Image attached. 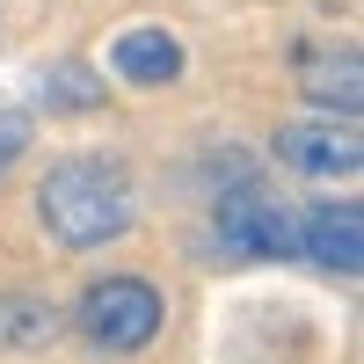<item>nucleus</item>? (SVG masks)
<instances>
[{
  "label": "nucleus",
  "mask_w": 364,
  "mask_h": 364,
  "mask_svg": "<svg viewBox=\"0 0 364 364\" xmlns=\"http://www.w3.org/2000/svg\"><path fill=\"white\" fill-rule=\"evenodd\" d=\"M306 95H314L321 109H336V117H357V102H364V66H357V51L314 58V66H306Z\"/></svg>",
  "instance_id": "7"
},
{
  "label": "nucleus",
  "mask_w": 364,
  "mask_h": 364,
  "mask_svg": "<svg viewBox=\"0 0 364 364\" xmlns=\"http://www.w3.org/2000/svg\"><path fill=\"white\" fill-rule=\"evenodd\" d=\"M22 146H29V117L22 109H0V168H8Z\"/></svg>",
  "instance_id": "10"
},
{
  "label": "nucleus",
  "mask_w": 364,
  "mask_h": 364,
  "mask_svg": "<svg viewBox=\"0 0 364 364\" xmlns=\"http://www.w3.org/2000/svg\"><path fill=\"white\" fill-rule=\"evenodd\" d=\"M95 95H102V80H87L80 66H58V73L37 87V102H44V109H87Z\"/></svg>",
  "instance_id": "9"
},
{
  "label": "nucleus",
  "mask_w": 364,
  "mask_h": 364,
  "mask_svg": "<svg viewBox=\"0 0 364 364\" xmlns=\"http://www.w3.org/2000/svg\"><path fill=\"white\" fill-rule=\"evenodd\" d=\"M182 44L168 37V29H124V37L109 44V73L117 80H132V87H168V80H182Z\"/></svg>",
  "instance_id": "6"
},
{
  "label": "nucleus",
  "mask_w": 364,
  "mask_h": 364,
  "mask_svg": "<svg viewBox=\"0 0 364 364\" xmlns=\"http://www.w3.org/2000/svg\"><path fill=\"white\" fill-rule=\"evenodd\" d=\"M299 255L306 262H321V269H336V277H357V262H364V211L343 197H328V204H314L306 219H299Z\"/></svg>",
  "instance_id": "5"
},
{
  "label": "nucleus",
  "mask_w": 364,
  "mask_h": 364,
  "mask_svg": "<svg viewBox=\"0 0 364 364\" xmlns=\"http://www.w3.org/2000/svg\"><path fill=\"white\" fill-rule=\"evenodd\" d=\"M132 211H139L132 175L109 154H73V161L44 168V182H37V219L58 248H109L117 233H132Z\"/></svg>",
  "instance_id": "1"
},
{
  "label": "nucleus",
  "mask_w": 364,
  "mask_h": 364,
  "mask_svg": "<svg viewBox=\"0 0 364 364\" xmlns=\"http://www.w3.org/2000/svg\"><path fill=\"white\" fill-rule=\"evenodd\" d=\"M211 233H219V248L240 255V262H269V255L291 248V226H284L277 197H262L255 182H240V190H226L211 204Z\"/></svg>",
  "instance_id": "4"
},
{
  "label": "nucleus",
  "mask_w": 364,
  "mask_h": 364,
  "mask_svg": "<svg viewBox=\"0 0 364 364\" xmlns=\"http://www.w3.org/2000/svg\"><path fill=\"white\" fill-rule=\"evenodd\" d=\"M51 328H58V321H51L44 299H22V291L0 299V343H44Z\"/></svg>",
  "instance_id": "8"
},
{
  "label": "nucleus",
  "mask_w": 364,
  "mask_h": 364,
  "mask_svg": "<svg viewBox=\"0 0 364 364\" xmlns=\"http://www.w3.org/2000/svg\"><path fill=\"white\" fill-rule=\"evenodd\" d=\"M73 321H80V336L95 343V350H109V357H132V350H146V343L161 336L168 299H161L154 284H146V277H102V284H87V291H80Z\"/></svg>",
  "instance_id": "2"
},
{
  "label": "nucleus",
  "mask_w": 364,
  "mask_h": 364,
  "mask_svg": "<svg viewBox=\"0 0 364 364\" xmlns=\"http://www.w3.org/2000/svg\"><path fill=\"white\" fill-rule=\"evenodd\" d=\"M277 161L314 175V182H336L364 168V146H357V117H299V124H277Z\"/></svg>",
  "instance_id": "3"
}]
</instances>
